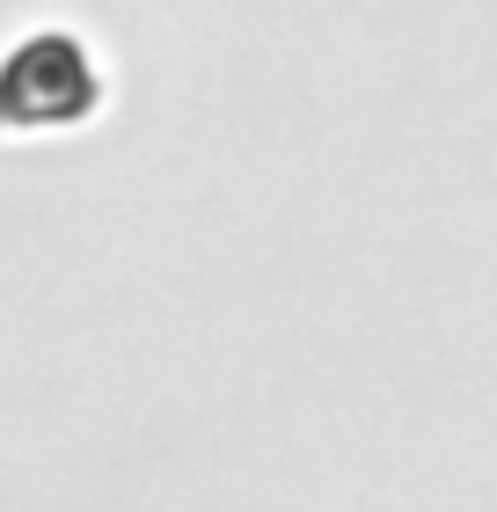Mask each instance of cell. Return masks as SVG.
<instances>
[{
    "instance_id": "6da1fadb",
    "label": "cell",
    "mask_w": 497,
    "mask_h": 512,
    "mask_svg": "<svg viewBox=\"0 0 497 512\" xmlns=\"http://www.w3.org/2000/svg\"><path fill=\"white\" fill-rule=\"evenodd\" d=\"M88 96H96L88 59L66 37H30L0 66V125H66L88 110Z\"/></svg>"
}]
</instances>
